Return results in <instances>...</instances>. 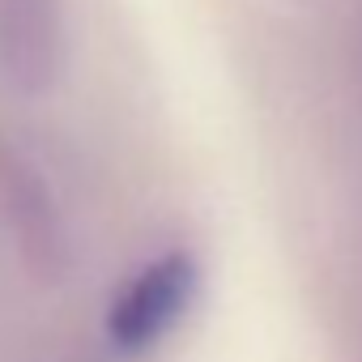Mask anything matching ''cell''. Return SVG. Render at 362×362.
Here are the masks:
<instances>
[{
  "instance_id": "1",
  "label": "cell",
  "mask_w": 362,
  "mask_h": 362,
  "mask_svg": "<svg viewBox=\"0 0 362 362\" xmlns=\"http://www.w3.org/2000/svg\"><path fill=\"white\" fill-rule=\"evenodd\" d=\"M201 294V260L192 247H166L149 256L107 307V345L119 358L153 354L179 324L188 320Z\"/></svg>"
},
{
  "instance_id": "2",
  "label": "cell",
  "mask_w": 362,
  "mask_h": 362,
  "mask_svg": "<svg viewBox=\"0 0 362 362\" xmlns=\"http://www.w3.org/2000/svg\"><path fill=\"white\" fill-rule=\"evenodd\" d=\"M0 226L39 281H60L73 264V235L64 205L39 162L0 141Z\"/></svg>"
},
{
  "instance_id": "3",
  "label": "cell",
  "mask_w": 362,
  "mask_h": 362,
  "mask_svg": "<svg viewBox=\"0 0 362 362\" xmlns=\"http://www.w3.org/2000/svg\"><path fill=\"white\" fill-rule=\"evenodd\" d=\"M69 60L64 0H0V73L18 94H47Z\"/></svg>"
}]
</instances>
